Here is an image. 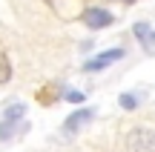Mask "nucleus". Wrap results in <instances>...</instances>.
I'll use <instances>...</instances> for the list:
<instances>
[{
    "label": "nucleus",
    "instance_id": "obj_4",
    "mask_svg": "<svg viewBox=\"0 0 155 152\" xmlns=\"http://www.w3.org/2000/svg\"><path fill=\"white\" fill-rule=\"evenodd\" d=\"M95 118V109H75L66 121H63V135H75L81 126H86Z\"/></svg>",
    "mask_w": 155,
    "mask_h": 152
},
{
    "label": "nucleus",
    "instance_id": "obj_2",
    "mask_svg": "<svg viewBox=\"0 0 155 152\" xmlns=\"http://www.w3.org/2000/svg\"><path fill=\"white\" fill-rule=\"evenodd\" d=\"M124 57V49H106V52H101V55H95V57H89L86 63H83V72H101V69H106L109 63H115V60H121Z\"/></svg>",
    "mask_w": 155,
    "mask_h": 152
},
{
    "label": "nucleus",
    "instance_id": "obj_5",
    "mask_svg": "<svg viewBox=\"0 0 155 152\" xmlns=\"http://www.w3.org/2000/svg\"><path fill=\"white\" fill-rule=\"evenodd\" d=\"M23 115H26V106H23V103H12V106H6L3 121H20Z\"/></svg>",
    "mask_w": 155,
    "mask_h": 152
},
{
    "label": "nucleus",
    "instance_id": "obj_8",
    "mask_svg": "<svg viewBox=\"0 0 155 152\" xmlns=\"http://www.w3.org/2000/svg\"><path fill=\"white\" fill-rule=\"evenodd\" d=\"M141 46H144L147 55H155V32H152V29L144 34V37H141Z\"/></svg>",
    "mask_w": 155,
    "mask_h": 152
},
{
    "label": "nucleus",
    "instance_id": "obj_1",
    "mask_svg": "<svg viewBox=\"0 0 155 152\" xmlns=\"http://www.w3.org/2000/svg\"><path fill=\"white\" fill-rule=\"evenodd\" d=\"M127 149L129 152H155V132L147 126H135L127 135Z\"/></svg>",
    "mask_w": 155,
    "mask_h": 152
},
{
    "label": "nucleus",
    "instance_id": "obj_10",
    "mask_svg": "<svg viewBox=\"0 0 155 152\" xmlns=\"http://www.w3.org/2000/svg\"><path fill=\"white\" fill-rule=\"evenodd\" d=\"M147 32H150V23H135V26H132V34H135V37H138V40L144 37Z\"/></svg>",
    "mask_w": 155,
    "mask_h": 152
},
{
    "label": "nucleus",
    "instance_id": "obj_6",
    "mask_svg": "<svg viewBox=\"0 0 155 152\" xmlns=\"http://www.w3.org/2000/svg\"><path fill=\"white\" fill-rule=\"evenodd\" d=\"M23 126H26V124H23ZM17 129H20V126H17V121H3V124H0V141H9Z\"/></svg>",
    "mask_w": 155,
    "mask_h": 152
},
{
    "label": "nucleus",
    "instance_id": "obj_9",
    "mask_svg": "<svg viewBox=\"0 0 155 152\" xmlns=\"http://www.w3.org/2000/svg\"><path fill=\"white\" fill-rule=\"evenodd\" d=\"M121 106L132 112V109H138V98H135L132 92H124V95H121Z\"/></svg>",
    "mask_w": 155,
    "mask_h": 152
},
{
    "label": "nucleus",
    "instance_id": "obj_3",
    "mask_svg": "<svg viewBox=\"0 0 155 152\" xmlns=\"http://www.w3.org/2000/svg\"><path fill=\"white\" fill-rule=\"evenodd\" d=\"M83 23H86L89 29H106V26L115 23V15L106 11V9H101V6H92V9L83 11Z\"/></svg>",
    "mask_w": 155,
    "mask_h": 152
},
{
    "label": "nucleus",
    "instance_id": "obj_11",
    "mask_svg": "<svg viewBox=\"0 0 155 152\" xmlns=\"http://www.w3.org/2000/svg\"><path fill=\"white\" fill-rule=\"evenodd\" d=\"M66 101H69V103H81V101H83V92L69 89V92H66Z\"/></svg>",
    "mask_w": 155,
    "mask_h": 152
},
{
    "label": "nucleus",
    "instance_id": "obj_12",
    "mask_svg": "<svg viewBox=\"0 0 155 152\" xmlns=\"http://www.w3.org/2000/svg\"><path fill=\"white\" fill-rule=\"evenodd\" d=\"M121 3H135V0H121Z\"/></svg>",
    "mask_w": 155,
    "mask_h": 152
},
{
    "label": "nucleus",
    "instance_id": "obj_7",
    "mask_svg": "<svg viewBox=\"0 0 155 152\" xmlns=\"http://www.w3.org/2000/svg\"><path fill=\"white\" fill-rule=\"evenodd\" d=\"M9 80H12V63H9V57L0 52V86L9 83Z\"/></svg>",
    "mask_w": 155,
    "mask_h": 152
}]
</instances>
